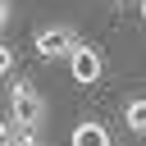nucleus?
<instances>
[{
	"label": "nucleus",
	"instance_id": "1",
	"mask_svg": "<svg viewBox=\"0 0 146 146\" xmlns=\"http://www.w3.org/2000/svg\"><path fill=\"white\" fill-rule=\"evenodd\" d=\"M9 123L18 132H41V123H46V100L27 78H14V87H9Z\"/></svg>",
	"mask_w": 146,
	"mask_h": 146
},
{
	"label": "nucleus",
	"instance_id": "2",
	"mask_svg": "<svg viewBox=\"0 0 146 146\" xmlns=\"http://www.w3.org/2000/svg\"><path fill=\"white\" fill-rule=\"evenodd\" d=\"M32 46H36L41 59H68V55L78 50V27H68V23H50V27L36 32Z\"/></svg>",
	"mask_w": 146,
	"mask_h": 146
},
{
	"label": "nucleus",
	"instance_id": "3",
	"mask_svg": "<svg viewBox=\"0 0 146 146\" xmlns=\"http://www.w3.org/2000/svg\"><path fill=\"white\" fill-rule=\"evenodd\" d=\"M68 68H73V78H78V87H91V82H100V73H105V55H100L96 46H87V41H78V50L68 55Z\"/></svg>",
	"mask_w": 146,
	"mask_h": 146
},
{
	"label": "nucleus",
	"instance_id": "4",
	"mask_svg": "<svg viewBox=\"0 0 146 146\" xmlns=\"http://www.w3.org/2000/svg\"><path fill=\"white\" fill-rule=\"evenodd\" d=\"M73 146H114V137H110V128H105V123L82 119V123L73 128Z\"/></svg>",
	"mask_w": 146,
	"mask_h": 146
},
{
	"label": "nucleus",
	"instance_id": "5",
	"mask_svg": "<svg viewBox=\"0 0 146 146\" xmlns=\"http://www.w3.org/2000/svg\"><path fill=\"white\" fill-rule=\"evenodd\" d=\"M123 123H128L137 137H146V96H132V100L123 105Z\"/></svg>",
	"mask_w": 146,
	"mask_h": 146
},
{
	"label": "nucleus",
	"instance_id": "6",
	"mask_svg": "<svg viewBox=\"0 0 146 146\" xmlns=\"http://www.w3.org/2000/svg\"><path fill=\"white\" fill-rule=\"evenodd\" d=\"M0 141H5V146H41V137H36V132H18L14 123H5Z\"/></svg>",
	"mask_w": 146,
	"mask_h": 146
},
{
	"label": "nucleus",
	"instance_id": "7",
	"mask_svg": "<svg viewBox=\"0 0 146 146\" xmlns=\"http://www.w3.org/2000/svg\"><path fill=\"white\" fill-rule=\"evenodd\" d=\"M14 64H18V55H14V46H0V73H5V78L14 73Z\"/></svg>",
	"mask_w": 146,
	"mask_h": 146
},
{
	"label": "nucleus",
	"instance_id": "8",
	"mask_svg": "<svg viewBox=\"0 0 146 146\" xmlns=\"http://www.w3.org/2000/svg\"><path fill=\"white\" fill-rule=\"evenodd\" d=\"M9 18H14V5H9V0H0V27H9Z\"/></svg>",
	"mask_w": 146,
	"mask_h": 146
},
{
	"label": "nucleus",
	"instance_id": "9",
	"mask_svg": "<svg viewBox=\"0 0 146 146\" xmlns=\"http://www.w3.org/2000/svg\"><path fill=\"white\" fill-rule=\"evenodd\" d=\"M141 23H146V0H141Z\"/></svg>",
	"mask_w": 146,
	"mask_h": 146
},
{
	"label": "nucleus",
	"instance_id": "10",
	"mask_svg": "<svg viewBox=\"0 0 146 146\" xmlns=\"http://www.w3.org/2000/svg\"><path fill=\"white\" fill-rule=\"evenodd\" d=\"M110 5H128V0H110Z\"/></svg>",
	"mask_w": 146,
	"mask_h": 146
}]
</instances>
